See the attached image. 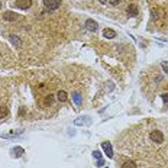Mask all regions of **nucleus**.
<instances>
[{
  "label": "nucleus",
  "instance_id": "1",
  "mask_svg": "<svg viewBox=\"0 0 168 168\" xmlns=\"http://www.w3.org/2000/svg\"><path fill=\"white\" fill-rule=\"evenodd\" d=\"M61 4V0H44V6L48 10H57Z\"/></svg>",
  "mask_w": 168,
  "mask_h": 168
},
{
  "label": "nucleus",
  "instance_id": "2",
  "mask_svg": "<svg viewBox=\"0 0 168 168\" xmlns=\"http://www.w3.org/2000/svg\"><path fill=\"white\" fill-rule=\"evenodd\" d=\"M149 136H151V141L155 142V144H162L164 142V135H162L161 131H152Z\"/></svg>",
  "mask_w": 168,
  "mask_h": 168
},
{
  "label": "nucleus",
  "instance_id": "3",
  "mask_svg": "<svg viewBox=\"0 0 168 168\" xmlns=\"http://www.w3.org/2000/svg\"><path fill=\"white\" fill-rule=\"evenodd\" d=\"M15 6L19 7V9H22V10H26V9H29L32 6V0H16Z\"/></svg>",
  "mask_w": 168,
  "mask_h": 168
},
{
  "label": "nucleus",
  "instance_id": "4",
  "mask_svg": "<svg viewBox=\"0 0 168 168\" xmlns=\"http://www.w3.org/2000/svg\"><path fill=\"white\" fill-rule=\"evenodd\" d=\"M85 28H87L90 32H96V31L99 29V25H97L96 20H93V19H87V20H85Z\"/></svg>",
  "mask_w": 168,
  "mask_h": 168
},
{
  "label": "nucleus",
  "instance_id": "5",
  "mask_svg": "<svg viewBox=\"0 0 168 168\" xmlns=\"http://www.w3.org/2000/svg\"><path fill=\"white\" fill-rule=\"evenodd\" d=\"M101 148H103L104 154H106L109 158H112V157H113V149H112L110 142H103V144H101Z\"/></svg>",
  "mask_w": 168,
  "mask_h": 168
},
{
  "label": "nucleus",
  "instance_id": "6",
  "mask_svg": "<svg viewBox=\"0 0 168 168\" xmlns=\"http://www.w3.org/2000/svg\"><path fill=\"white\" fill-rule=\"evenodd\" d=\"M3 19H4V20H9V22H13V20L17 19V16L15 12H10V10H9V12H4V13H3Z\"/></svg>",
  "mask_w": 168,
  "mask_h": 168
},
{
  "label": "nucleus",
  "instance_id": "7",
  "mask_svg": "<svg viewBox=\"0 0 168 168\" xmlns=\"http://www.w3.org/2000/svg\"><path fill=\"white\" fill-rule=\"evenodd\" d=\"M10 152H12V157H13V158H20L25 151H23V148H20V146H15Z\"/></svg>",
  "mask_w": 168,
  "mask_h": 168
},
{
  "label": "nucleus",
  "instance_id": "8",
  "mask_svg": "<svg viewBox=\"0 0 168 168\" xmlns=\"http://www.w3.org/2000/svg\"><path fill=\"white\" fill-rule=\"evenodd\" d=\"M103 36H104V38H107V39H112V38H115V36H116V32H115L113 29H107V28H106V29L103 31Z\"/></svg>",
  "mask_w": 168,
  "mask_h": 168
},
{
  "label": "nucleus",
  "instance_id": "9",
  "mask_svg": "<svg viewBox=\"0 0 168 168\" xmlns=\"http://www.w3.org/2000/svg\"><path fill=\"white\" fill-rule=\"evenodd\" d=\"M128 13H129V16L135 17L139 13V12H138V7H136L135 4H129V6H128Z\"/></svg>",
  "mask_w": 168,
  "mask_h": 168
},
{
  "label": "nucleus",
  "instance_id": "10",
  "mask_svg": "<svg viewBox=\"0 0 168 168\" xmlns=\"http://www.w3.org/2000/svg\"><path fill=\"white\" fill-rule=\"evenodd\" d=\"M57 99H58L60 101H62V103H64V101L68 99L67 91H64V90H60V91H58V94H57Z\"/></svg>",
  "mask_w": 168,
  "mask_h": 168
},
{
  "label": "nucleus",
  "instance_id": "11",
  "mask_svg": "<svg viewBox=\"0 0 168 168\" xmlns=\"http://www.w3.org/2000/svg\"><path fill=\"white\" fill-rule=\"evenodd\" d=\"M73 101H74L77 106H80V104L83 103V97H81V94H80V93H73Z\"/></svg>",
  "mask_w": 168,
  "mask_h": 168
},
{
  "label": "nucleus",
  "instance_id": "12",
  "mask_svg": "<svg viewBox=\"0 0 168 168\" xmlns=\"http://www.w3.org/2000/svg\"><path fill=\"white\" fill-rule=\"evenodd\" d=\"M88 118H78L74 120V125L75 126H83V125H85V123H88V120H87Z\"/></svg>",
  "mask_w": 168,
  "mask_h": 168
},
{
  "label": "nucleus",
  "instance_id": "13",
  "mask_svg": "<svg viewBox=\"0 0 168 168\" xmlns=\"http://www.w3.org/2000/svg\"><path fill=\"white\" fill-rule=\"evenodd\" d=\"M10 41H12V44H13L16 48H20V47H22V42H20V39H19L17 36H15V35H12V36H10Z\"/></svg>",
  "mask_w": 168,
  "mask_h": 168
},
{
  "label": "nucleus",
  "instance_id": "14",
  "mask_svg": "<svg viewBox=\"0 0 168 168\" xmlns=\"http://www.w3.org/2000/svg\"><path fill=\"white\" fill-rule=\"evenodd\" d=\"M7 113H9V110H7V107L1 104V106H0V119L6 118V116H7Z\"/></svg>",
  "mask_w": 168,
  "mask_h": 168
},
{
  "label": "nucleus",
  "instance_id": "15",
  "mask_svg": "<svg viewBox=\"0 0 168 168\" xmlns=\"http://www.w3.org/2000/svg\"><path fill=\"white\" fill-rule=\"evenodd\" d=\"M52 103H54V96H52V94H48V96L45 97V100H44V104H45V106H51Z\"/></svg>",
  "mask_w": 168,
  "mask_h": 168
},
{
  "label": "nucleus",
  "instance_id": "16",
  "mask_svg": "<svg viewBox=\"0 0 168 168\" xmlns=\"http://www.w3.org/2000/svg\"><path fill=\"white\" fill-rule=\"evenodd\" d=\"M122 168H136V164L134 161H126V162H123Z\"/></svg>",
  "mask_w": 168,
  "mask_h": 168
},
{
  "label": "nucleus",
  "instance_id": "17",
  "mask_svg": "<svg viewBox=\"0 0 168 168\" xmlns=\"http://www.w3.org/2000/svg\"><path fill=\"white\" fill-rule=\"evenodd\" d=\"M161 67H162V70H164V73H165V74H168V61H162Z\"/></svg>",
  "mask_w": 168,
  "mask_h": 168
},
{
  "label": "nucleus",
  "instance_id": "18",
  "mask_svg": "<svg viewBox=\"0 0 168 168\" xmlns=\"http://www.w3.org/2000/svg\"><path fill=\"white\" fill-rule=\"evenodd\" d=\"M93 157L96 159H101V152L100 151H93Z\"/></svg>",
  "mask_w": 168,
  "mask_h": 168
},
{
  "label": "nucleus",
  "instance_id": "19",
  "mask_svg": "<svg viewBox=\"0 0 168 168\" xmlns=\"http://www.w3.org/2000/svg\"><path fill=\"white\" fill-rule=\"evenodd\" d=\"M109 3H110L112 6H118L119 3H120V0H109Z\"/></svg>",
  "mask_w": 168,
  "mask_h": 168
},
{
  "label": "nucleus",
  "instance_id": "20",
  "mask_svg": "<svg viewBox=\"0 0 168 168\" xmlns=\"http://www.w3.org/2000/svg\"><path fill=\"white\" fill-rule=\"evenodd\" d=\"M162 100L165 101V103H168V93H164V94H162Z\"/></svg>",
  "mask_w": 168,
  "mask_h": 168
},
{
  "label": "nucleus",
  "instance_id": "21",
  "mask_svg": "<svg viewBox=\"0 0 168 168\" xmlns=\"http://www.w3.org/2000/svg\"><path fill=\"white\" fill-rule=\"evenodd\" d=\"M101 165H104V161L103 159H97V167H101Z\"/></svg>",
  "mask_w": 168,
  "mask_h": 168
},
{
  "label": "nucleus",
  "instance_id": "22",
  "mask_svg": "<svg viewBox=\"0 0 168 168\" xmlns=\"http://www.w3.org/2000/svg\"><path fill=\"white\" fill-rule=\"evenodd\" d=\"M99 1H100V3H103V4H104V3H107V0H99Z\"/></svg>",
  "mask_w": 168,
  "mask_h": 168
},
{
  "label": "nucleus",
  "instance_id": "23",
  "mask_svg": "<svg viewBox=\"0 0 168 168\" xmlns=\"http://www.w3.org/2000/svg\"><path fill=\"white\" fill-rule=\"evenodd\" d=\"M0 9H1V3H0Z\"/></svg>",
  "mask_w": 168,
  "mask_h": 168
}]
</instances>
